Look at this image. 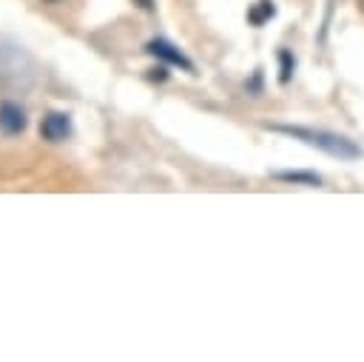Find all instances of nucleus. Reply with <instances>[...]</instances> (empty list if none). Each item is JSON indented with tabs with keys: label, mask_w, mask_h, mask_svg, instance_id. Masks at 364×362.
Wrapping results in <instances>:
<instances>
[{
	"label": "nucleus",
	"mask_w": 364,
	"mask_h": 362,
	"mask_svg": "<svg viewBox=\"0 0 364 362\" xmlns=\"http://www.w3.org/2000/svg\"><path fill=\"white\" fill-rule=\"evenodd\" d=\"M40 137L48 143H63L65 137H71V117L63 111H48L40 123Z\"/></svg>",
	"instance_id": "7ed1b4c3"
},
{
	"label": "nucleus",
	"mask_w": 364,
	"mask_h": 362,
	"mask_svg": "<svg viewBox=\"0 0 364 362\" xmlns=\"http://www.w3.org/2000/svg\"><path fill=\"white\" fill-rule=\"evenodd\" d=\"M267 128H270V131H282V134H287V137H296V140H301V143H307V145H313V148H321L324 154L338 157V160H355V157L364 154L353 140H347V137H341V134H336V131L304 128V125H267Z\"/></svg>",
	"instance_id": "f257e3e1"
},
{
	"label": "nucleus",
	"mask_w": 364,
	"mask_h": 362,
	"mask_svg": "<svg viewBox=\"0 0 364 362\" xmlns=\"http://www.w3.org/2000/svg\"><path fill=\"white\" fill-rule=\"evenodd\" d=\"M26 125H28L26 111H23L14 100H3V103H0V131H3L6 137H17V134L26 131Z\"/></svg>",
	"instance_id": "20e7f679"
},
{
	"label": "nucleus",
	"mask_w": 364,
	"mask_h": 362,
	"mask_svg": "<svg viewBox=\"0 0 364 362\" xmlns=\"http://www.w3.org/2000/svg\"><path fill=\"white\" fill-rule=\"evenodd\" d=\"M43 3H60V0H43Z\"/></svg>",
	"instance_id": "9b49d317"
},
{
	"label": "nucleus",
	"mask_w": 364,
	"mask_h": 362,
	"mask_svg": "<svg viewBox=\"0 0 364 362\" xmlns=\"http://www.w3.org/2000/svg\"><path fill=\"white\" fill-rule=\"evenodd\" d=\"M148 80H154V83H165V80H168V68H165V66L151 68V71H148Z\"/></svg>",
	"instance_id": "1a4fd4ad"
},
{
	"label": "nucleus",
	"mask_w": 364,
	"mask_h": 362,
	"mask_svg": "<svg viewBox=\"0 0 364 362\" xmlns=\"http://www.w3.org/2000/svg\"><path fill=\"white\" fill-rule=\"evenodd\" d=\"M273 177L282 182H299V185H313V188L321 185V177L313 171H273Z\"/></svg>",
	"instance_id": "423d86ee"
},
{
	"label": "nucleus",
	"mask_w": 364,
	"mask_h": 362,
	"mask_svg": "<svg viewBox=\"0 0 364 362\" xmlns=\"http://www.w3.org/2000/svg\"><path fill=\"white\" fill-rule=\"evenodd\" d=\"M245 88H247L250 94H262V68H256V71H253V77L245 83Z\"/></svg>",
	"instance_id": "6e6552de"
},
{
	"label": "nucleus",
	"mask_w": 364,
	"mask_h": 362,
	"mask_svg": "<svg viewBox=\"0 0 364 362\" xmlns=\"http://www.w3.org/2000/svg\"><path fill=\"white\" fill-rule=\"evenodd\" d=\"M293 68H296V57H293V51L279 48V83H282V86H287V83H290Z\"/></svg>",
	"instance_id": "0eeeda50"
},
{
	"label": "nucleus",
	"mask_w": 364,
	"mask_h": 362,
	"mask_svg": "<svg viewBox=\"0 0 364 362\" xmlns=\"http://www.w3.org/2000/svg\"><path fill=\"white\" fill-rule=\"evenodd\" d=\"M273 14H276L273 0H256V3L247 9V23H250V26H264Z\"/></svg>",
	"instance_id": "39448f33"
},
{
	"label": "nucleus",
	"mask_w": 364,
	"mask_h": 362,
	"mask_svg": "<svg viewBox=\"0 0 364 362\" xmlns=\"http://www.w3.org/2000/svg\"><path fill=\"white\" fill-rule=\"evenodd\" d=\"M134 3H136L139 9H145V11H151V9H154V0H134Z\"/></svg>",
	"instance_id": "9d476101"
},
{
	"label": "nucleus",
	"mask_w": 364,
	"mask_h": 362,
	"mask_svg": "<svg viewBox=\"0 0 364 362\" xmlns=\"http://www.w3.org/2000/svg\"><path fill=\"white\" fill-rule=\"evenodd\" d=\"M145 51L148 54H154L156 60H162L165 66H179L182 71H193V63L173 46V43H168V40H162V37H154V40H148L145 43Z\"/></svg>",
	"instance_id": "f03ea898"
}]
</instances>
